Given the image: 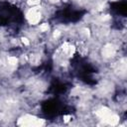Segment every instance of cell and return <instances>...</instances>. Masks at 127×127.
I'll return each instance as SVG.
<instances>
[{"instance_id": "3957f363", "label": "cell", "mask_w": 127, "mask_h": 127, "mask_svg": "<svg viewBox=\"0 0 127 127\" xmlns=\"http://www.w3.org/2000/svg\"><path fill=\"white\" fill-rule=\"evenodd\" d=\"M40 111L44 118L56 119L74 113L75 108L66 102L63 96H51L50 98L42 101Z\"/></svg>"}, {"instance_id": "277c9868", "label": "cell", "mask_w": 127, "mask_h": 127, "mask_svg": "<svg viewBox=\"0 0 127 127\" xmlns=\"http://www.w3.org/2000/svg\"><path fill=\"white\" fill-rule=\"evenodd\" d=\"M86 13L87 11L85 9L76 7L73 4H64L55 11L50 19V22L55 25L75 24L81 21Z\"/></svg>"}, {"instance_id": "6da1fadb", "label": "cell", "mask_w": 127, "mask_h": 127, "mask_svg": "<svg viewBox=\"0 0 127 127\" xmlns=\"http://www.w3.org/2000/svg\"><path fill=\"white\" fill-rule=\"evenodd\" d=\"M70 73L73 77L87 85H95L98 82V69L86 58L76 54L69 62Z\"/></svg>"}, {"instance_id": "5b68a950", "label": "cell", "mask_w": 127, "mask_h": 127, "mask_svg": "<svg viewBox=\"0 0 127 127\" xmlns=\"http://www.w3.org/2000/svg\"><path fill=\"white\" fill-rule=\"evenodd\" d=\"M71 87V83L65 80H62L60 78H55L51 82L47 92L52 96H64L68 89Z\"/></svg>"}, {"instance_id": "8992f818", "label": "cell", "mask_w": 127, "mask_h": 127, "mask_svg": "<svg viewBox=\"0 0 127 127\" xmlns=\"http://www.w3.org/2000/svg\"><path fill=\"white\" fill-rule=\"evenodd\" d=\"M109 11H110V14H112V16L115 19H117V23H119L121 18L125 19V17H126V12H127L126 1L121 0V1H116V2L110 3Z\"/></svg>"}, {"instance_id": "7a4b0ae2", "label": "cell", "mask_w": 127, "mask_h": 127, "mask_svg": "<svg viewBox=\"0 0 127 127\" xmlns=\"http://www.w3.org/2000/svg\"><path fill=\"white\" fill-rule=\"evenodd\" d=\"M25 24L23 11L15 4L0 1V27L17 33Z\"/></svg>"}]
</instances>
